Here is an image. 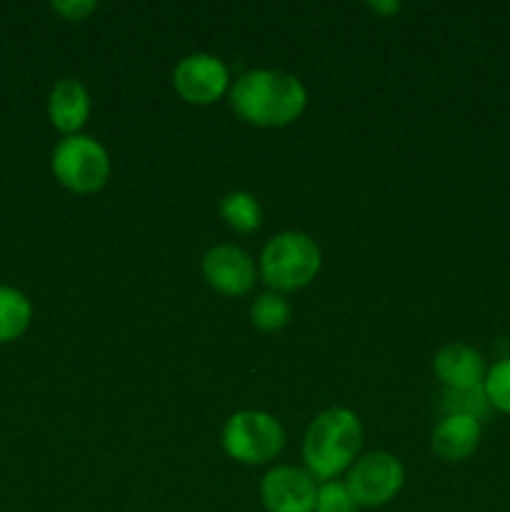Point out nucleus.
Returning <instances> with one entry per match:
<instances>
[{"instance_id":"14","label":"nucleus","mask_w":510,"mask_h":512,"mask_svg":"<svg viewBox=\"0 0 510 512\" xmlns=\"http://www.w3.org/2000/svg\"><path fill=\"white\" fill-rule=\"evenodd\" d=\"M220 218L235 233H255L263 223V210H260L258 200L253 195L235 190V193H228L220 200Z\"/></svg>"},{"instance_id":"10","label":"nucleus","mask_w":510,"mask_h":512,"mask_svg":"<svg viewBox=\"0 0 510 512\" xmlns=\"http://www.w3.org/2000/svg\"><path fill=\"white\" fill-rule=\"evenodd\" d=\"M48 118L63 135H78L90 118V93L80 80L63 78L48 95Z\"/></svg>"},{"instance_id":"4","label":"nucleus","mask_w":510,"mask_h":512,"mask_svg":"<svg viewBox=\"0 0 510 512\" xmlns=\"http://www.w3.org/2000/svg\"><path fill=\"white\" fill-rule=\"evenodd\" d=\"M55 180L70 193L90 195L105 188L110 180V155L90 135H65L50 155Z\"/></svg>"},{"instance_id":"6","label":"nucleus","mask_w":510,"mask_h":512,"mask_svg":"<svg viewBox=\"0 0 510 512\" xmlns=\"http://www.w3.org/2000/svg\"><path fill=\"white\" fill-rule=\"evenodd\" d=\"M405 483V468L395 455L383 453H368L363 458L355 460L348 470V485L350 495L358 503V508H380L395 500V495L403 490Z\"/></svg>"},{"instance_id":"11","label":"nucleus","mask_w":510,"mask_h":512,"mask_svg":"<svg viewBox=\"0 0 510 512\" xmlns=\"http://www.w3.org/2000/svg\"><path fill=\"white\" fill-rule=\"evenodd\" d=\"M433 370L438 375L445 390L453 388H473V385H483L485 380V360L475 348L463 343H450L435 353Z\"/></svg>"},{"instance_id":"1","label":"nucleus","mask_w":510,"mask_h":512,"mask_svg":"<svg viewBox=\"0 0 510 512\" xmlns=\"http://www.w3.org/2000/svg\"><path fill=\"white\" fill-rule=\"evenodd\" d=\"M235 115L255 128H285L308 108V90L285 70H248L230 88Z\"/></svg>"},{"instance_id":"2","label":"nucleus","mask_w":510,"mask_h":512,"mask_svg":"<svg viewBox=\"0 0 510 512\" xmlns=\"http://www.w3.org/2000/svg\"><path fill=\"white\" fill-rule=\"evenodd\" d=\"M363 445V425L350 408H328L315 415L303 438L305 470L315 480H338L348 473Z\"/></svg>"},{"instance_id":"3","label":"nucleus","mask_w":510,"mask_h":512,"mask_svg":"<svg viewBox=\"0 0 510 512\" xmlns=\"http://www.w3.org/2000/svg\"><path fill=\"white\" fill-rule=\"evenodd\" d=\"M320 263H323L320 248L308 233L285 230L265 243L258 273L275 293H290L315 280Z\"/></svg>"},{"instance_id":"15","label":"nucleus","mask_w":510,"mask_h":512,"mask_svg":"<svg viewBox=\"0 0 510 512\" xmlns=\"http://www.w3.org/2000/svg\"><path fill=\"white\" fill-rule=\"evenodd\" d=\"M443 413L445 415H468L483 423L485 415L490 413L488 395H485L483 385H473V388H453L445 390L443 395Z\"/></svg>"},{"instance_id":"19","label":"nucleus","mask_w":510,"mask_h":512,"mask_svg":"<svg viewBox=\"0 0 510 512\" xmlns=\"http://www.w3.org/2000/svg\"><path fill=\"white\" fill-rule=\"evenodd\" d=\"M50 10L58 13L60 18L70 20V23H80L98 10V3H93V0H65V3H53Z\"/></svg>"},{"instance_id":"12","label":"nucleus","mask_w":510,"mask_h":512,"mask_svg":"<svg viewBox=\"0 0 510 512\" xmlns=\"http://www.w3.org/2000/svg\"><path fill=\"white\" fill-rule=\"evenodd\" d=\"M483 435V423L468 415H443L433 430V450L448 463H460L475 453Z\"/></svg>"},{"instance_id":"16","label":"nucleus","mask_w":510,"mask_h":512,"mask_svg":"<svg viewBox=\"0 0 510 512\" xmlns=\"http://www.w3.org/2000/svg\"><path fill=\"white\" fill-rule=\"evenodd\" d=\"M250 320L263 333H275V330L285 328L290 320V305L280 293L270 290V293L258 295V300L250 308Z\"/></svg>"},{"instance_id":"13","label":"nucleus","mask_w":510,"mask_h":512,"mask_svg":"<svg viewBox=\"0 0 510 512\" xmlns=\"http://www.w3.org/2000/svg\"><path fill=\"white\" fill-rule=\"evenodd\" d=\"M33 320V303L23 290L13 285H0V345L23 338Z\"/></svg>"},{"instance_id":"20","label":"nucleus","mask_w":510,"mask_h":512,"mask_svg":"<svg viewBox=\"0 0 510 512\" xmlns=\"http://www.w3.org/2000/svg\"><path fill=\"white\" fill-rule=\"evenodd\" d=\"M368 8L373 13H398L400 3H368Z\"/></svg>"},{"instance_id":"18","label":"nucleus","mask_w":510,"mask_h":512,"mask_svg":"<svg viewBox=\"0 0 510 512\" xmlns=\"http://www.w3.org/2000/svg\"><path fill=\"white\" fill-rule=\"evenodd\" d=\"M315 512H358V503L350 495L345 480H328L318 485Z\"/></svg>"},{"instance_id":"17","label":"nucleus","mask_w":510,"mask_h":512,"mask_svg":"<svg viewBox=\"0 0 510 512\" xmlns=\"http://www.w3.org/2000/svg\"><path fill=\"white\" fill-rule=\"evenodd\" d=\"M485 395H488L490 408L510 415V358L498 360L493 368H488L483 380Z\"/></svg>"},{"instance_id":"7","label":"nucleus","mask_w":510,"mask_h":512,"mask_svg":"<svg viewBox=\"0 0 510 512\" xmlns=\"http://www.w3.org/2000/svg\"><path fill=\"white\" fill-rule=\"evenodd\" d=\"M173 88L190 105L215 103L230 90L228 65L210 53L185 55L173 70Z\"/></svg>"},{"instance_id":"9","label":"nucleus","mask_w":510,"mask_h":512,"mask_svg":"<svg viewBox=\"0 0 510 512\" xmlns=\"http://www.w3.org/2000/svg\"><path fill=\"white\" fill-rule=\"evenodd\" d=\"M203 278L220 295L240 298V295H248L253 290L258 268L243 248L220 243L203 255Z\"/></svg>"},{"instance_id":"5","label":"nucleus","mask_w":510,"mask_h":512,"mask_svg":"<svg viewBox=\"0 0 510 512\" xmlns=\"http://www.w3.org/2000/svg\"><path fill=\"white\" fill-rule=\"evenodd\" d=\"M285 448V430L265 410H238L225 420L223 450L243 465H268Z\"/></svg>"},{"instance_id":"8","label":"nucleus","mask_w":510,"mask_h":512,"mask_svg":"<svg viewBox=\"0 0 510 512\" xmlns=\"http://www.w3.org/2000/svg\"><path fill=\"white\" fill-rule=\"evenodd\" d=\"M315 498V478L293 465H275L260 480V500L268 512H315Z\"/></svg>"}]
</instances>
